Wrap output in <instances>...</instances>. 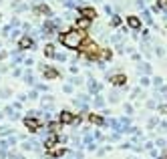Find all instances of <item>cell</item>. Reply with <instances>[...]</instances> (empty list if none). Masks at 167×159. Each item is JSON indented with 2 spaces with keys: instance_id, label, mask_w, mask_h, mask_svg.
Here are the masks:
<instances>
[{
  "instance_id": "cell-1",
  "label": "cell",
  "mask_w": 167,
  "mask_h": 159,
  "mask_svg": "<svg viewBox=\"0 0 167 159\" xmlns=\"http://www.w3.org/2000/svg\"><path fill=\"white\" fill-rule=\"evenodd\" d=\"M57 40H58V43H61L65 48L76 50V48H81L83 44H85L87 34H85V30H81V28H71V30H67V32H62Z\"/></svg>"
},
{
  "instance_id": "cell-45",
  "label": "cell",
  "mask_w": 167,
  "mask_h": 159,
  "mask_svg": "<svg viewBox=\"0 0 167 159\" xmlns=\"http://www.w3.org/2000/svg\"><path fill=\"white\" fill-rule=\"evenodd\" d=\"M8 57V53H4V50H0V61H2V58H6Z\"/></svg>"
},
{
  "instance_id": "cell-44",
  "label": "cell",
  "mask_w": 167,
  "mask_h": 159,
  "mask_svg": "<svg viewBox=\"0 0 167 159\" xmlns=\"http://www.w3.org/2000/svg\"><path fill=\"white\" fill-rule=\"evenodd\" d=\"M143 40H149V30H143Z\"/></svg>"
},
{
  "instance_id": "cell-41",
  "label": "cell",
  "mask_w": 167,
  "mask_h": 159,
  "mask_svg": "<svg viewBox=\"0 0 167 159\" xmlns=\"http://www.w3.org/2000/svg\"><path fill=\"white\" fill-rule=\"evenodd\" d=\"M157 147H165V139H157Z\"/></svg>"
},
{
  "instance_id": "cell-49",
  "label": "cell",
  "mask_w": 167,
  "mask_h": 159,
  "mask_svg": "<svg viewBox=\"0 0 167 159\" xmlns=\"http://www.w3.org/2000/svg\"><path fill=\"white\" fill-rule=\"evenodd\" d=\"M40 2H43V0H40Z\"/></svg>"
},
{
  "instance_id": "cell-47",
  "label": "cell",
  "mask_w": 167,
  "mask_h": 159,
  "mask_svg": "<svg viewBox=\"0 0 167 159\" xmlns=\"http://www.w3.org/2000/svg\"><path fill=\"white\" fill-rule=\"evenodd\" d=\"M2 117H4V113H2V111H0V121H2Z\"/></svg>"
},
{
  "instance_id": "cell-43",
  "label": "cell",
  "mask_w": 167,
  "mask_h": 159,
  "mask_svg": "<svg viewBox=\"0 0 167 159\" xmlns=\"http://www.w3.org/2000/svg\"><path fill=\"white\" fill-rule=\"evenodd\" d=\"M71 72H72V75H76V72H79V67H75V65H72V67H71Z\"/></svg>"
},
{
  "instance_id": "cell-9",
  "label": "cell",
  "mask_w": 167,
  "mask_h": 159,
  "mask_svg": "<svg viewBox=\"0 0 167 159\" xmlns=\"http://www.w3.org/2000/svg\"><path fill=\"white\" fill-rule=\"evenodd\" d=\"M75 24H76V28L87 30L89 26H91V20H89V18H85V16H76V18H75Z\"/></svg>"
},
{
  "instance_id": "cell-11",
  "label": "cell",
  "mask_w": 167,
  "mask_h": 159,
  "mask_svg": "<svg viewBox=\"0 0 167 159\" xmlns=\"http://www.w3.org/2000/svg\"><path fill=\"white\" fill-rule=\"evenodd\" d=\"M127 26H129L131 30H139L141 28V20H139L137 16H127Z\"/></svg>"
},
{
  "instance_id": "cell-31",
  "label": "cell",
  "mask_w": 167,
  "mask_h": 159,
  "mask_svg": "<svg viewBox=\"0 0 167 159\" xmlns=\"http://www.w3.org/2000/svg\"><path fill=\"white\" fill-rule=\"evenodd\" d=\"M24 65H26V67H32V65H34V58L32 57H26V58H24Z\"/></svg>"
},
{
  "instance_id": "cell-29",
  "label": "cell",
  "mask_w": 167,
  "mask_h": 159,
  "mask_svg": "<svg viewBox=\"0 0 167 159\" xmlns=\"http://www.w3.org/2000/svg\"><path fill=\"white\" fill-rule=\"evenodd\" d=\"M65 18H67V20H75V14H72V10H71V8L65 12Z\"/></svg>"
},
{
  "instance_id": "cell-23",
  "label": "cell",
  "mask_w": 167,
  "mask_h": 159,
  "mask_svg": "<svg viewBox=\"0 0 167 159\" xmlns=\"http://www.w3.org/2000/svg\"><path fill=\"white\" fill-rule=\"evenodd\" d=\"M121 24V16L119 14H111V26H119Z\"/></svg>"
},
{
  "instance_id": "cell-36",
  "label": "cell",
  "mask_w": 167,
  "mask_h": 159,
  "mask_svg": "<svg viewBox=\"0 0 167 159\" xmlns=\"http://www.w3.org/2000/svg\"><path fill=\"white\" fill-rule=\"evenodd\" d=\"M12 75H14V77H22L24 72H22V71H20V68H14V71H12Z\"/></svg>"
},
{
  "instance_id": "cell-48",
  "label": "cell",
  "mask_w": 167,
  "mask_h": 159,
  "mask_svg": "<svg viewBox=\"0 0 167 159\" xmlns=\"http://www.w3.org/2000/svg\"><path fill=\"white\" fill-rule=\"evenodd\" d=\"M0 32H2V30H0Z\"/></svg>"
},
{
  "instance_id": "cell-18",
  "label": "cell",
  "mask_w": 167,
  "mask_h": 159,
  "mask_svg": "<svg viewBox=\"0 0 167 159\" xmlns=\"http://www.w3.org/2000/svg\"><path fill=\"white\" fill-rule=\"evenodd\" d=\"M93 107H95V109H103V107H105V99H103L101 95H95V99H93Z\"/></svg>"
},
{
  "instance_id": "cell-25",
  "label": "cell",
  "mask_w": 167,
  "mask_h": 159,
  "mask_svg": "<svg viewBox=\"0 0 167 159\" xmlns=\"http://www.w3.org/2000/svg\"><path fill=\"white\" fill-rule=\"evenodd\" d=\"M71 85H72V87H79V85H83V79L81 77H72L71 79Z\"/></svg>"
},
{
  "instance_id": "cell-30",
  "label": "cell",
  "mask_w": 167,
  "mask_h": 159,
  "mask_svg": "<svg viewBox=\"0 0 167 159\" xmlns=\"http://www.w3.org/2000/svg\"><path fill=\"white\" fill-rule=\"evenodd\" d=\"M8 159H24V155H22V153H14V151H12Z\"/></svg>"
},
{
  "instance_id": "cell-6",
  "label": "cell",
  "mask_w": 167,
  "mask_h": 159,
  "mask_svg": "<svg viewBox=\"0 0 167 159\" xmlns=\"http://www.w3.org/2000/svg\"><path fill=\"white\" fill-rule=\"evenodd\" d=\"M79 16H85V18L93 20V18H97V10L91 8V6H83V8H79Z\"/></svg>"
},
{
  "instance_id": "cell-13",
  "label": "cell",
  "mask_w": 167,
  "mask_h": 159,
  "mask_svg": "<svg viewBox=\"0 0 167 159\" xmlns=\"http://www.w3.org/2000/svg\"><path fill=\"white\" fill-rule=\"evenodd\" d=\"M43 53H44V57H46V58H54L57 48H54L53 43H46V44H44V48H43Z\"/></svg>"
},
{
  "instance_id": "cell-20",
  "label": "cell",
  "mask_w": 167,
  "mask_h": 159,
  "mask_svg": "<svg viewBox=\"0 0 167 159\" xmlns=\"http://www.w3.org/2000/svg\"><path fill=\"white\" fill-rule=\"evenodd\" d=\"M141 75H151V65L149 63H145V65H139V68H137Z\"/></svg>"
},
{
  "instance_id": "cell-10",
  "label": "cell",
  "mask_w": 167,
  "mask_h": 159,
  "mask_svg": "<svg viewBox=\"0 0 167 159\" xmlns=\"http://www.w3.org/2000/svg\"><path fill=\"white\" fill-rule=\"evenodd\" d=\"M4 115L8 117L10 121H18V119H20L18 111H16V109H14V107H12V105H8V107H6V109H4Z\"/></svg>"
},
{
  "instance_id": "cell-39",
  "label": "cell",
  "mask_w": 167,
  "mask_h": 159,
  "mask_svg": "<svg viewBox=\"0 0 167 159\" xmlns=\"http://www.w3.org/2000/svg\"><path fill=\"white\" fill-rule=\"evenodd\" d=\"M28 30H30V24H28V22L22 24V32H28Z\"/></svg>"
},
{
  "instance_id": "cell-37",
  "label": "cell",
  "mask_w": 167,
  "mask_h": 159,
  "mask_svg": "<svg viewBox=\"0 0 167 159\" xmlns=\"http://www.w3.org/2000/svg\"><path fill=\"white\" fill-rule=\"evenodd\" d=\"M141 85H143V87H147V85H151V83H149V77H143V79H141Z\"/></svg>"
},
{
  "instance_id": "cell-21",
  "label": "cell",
  "mask_w": 167,
  "mask_h": 159,
  "mask_svg": "<svg viewBox=\"0 0 167 159\" xmlns=\"http://www.w3.org/2000/svg\"><path fill=\"white\" fill-rule=\"evenodd\" d=\"M54 61H58V63H67L69 61V57H67V53H54Z\"/></svg>"
},
{
  "instance_id": "cell-22",
  "label": "cell",
  "mask_w": 167,
  "mask_h": 159,
  "mask_svg": "<svg viewBox=\"0 0 167 159\" xmlns=\"http://www.w3.org/2000/svg\"><path fill=\"white\" fill-rule=\"evenodd\" d=\"M20 36H22V30H18V28H12V30H10V40L20 39Z\"/></svg>"
},
{
  "instance_id": "cell-8",
  "label": "cell",
  "mask_w": 167,
  "mask_h": 159,
  "mask_svg": "<svg viewBox=\"0 0 167 159\" xmlns=\"http://www.w3.org/2000/svg\"><path fill=\"white\" fill-rule=\"evenodd\" d=\"M67 153V149L65 147H61V145H54L53 149H46V155L48 157H61V155Z\"/></svg>"
},
{
  "instance_id": "cell-46",
  "label": "cell",
  "mask_w": 167,
  "mask_h": 159,
  "mask_svg": "<svg viewBox=\"0 0 167 159\" xmlns=\"http://www.w3.org/2000/svg\"><path fill=\"white\" fill-rule=\"evenodd\" d=\"M6 71H8V68H6L4 65H0V72H6Z\"/></svg>"
},
{
  "instance_id": "cell-2",
  "label": "cell",
  "mask_w": 167,
  "mask_h": 159,
  "mask_svg": "<svg viewBox=\"0 0 167 159\" xmlns=\"http://www.w3.org/2000/svg\"><path fill=\"white\" fill-rule=\"evenodd\" d=\"M58 121H61L62 125H72V123H81V117H75L71 111H61L58 113Z\"/></svg>"
},
{
  "instance_id": "cell-19",
  "label": "cell",
  "mask_w": 167,
  "mask_h": 159,
  "mask_svg": "<svg viewBox=\"0 0 167 159\" xmlns=\"http://www.w3.org/2000/svg\"><path fill=\"white\" fill-rule=\"evenodd\" d=\"M14 131L10 129L8 125H0V137H8V135H12Z\"/></svg>"
},
{
  "instance_id": "cell-32",
  "label": "cell",
  "mask_w": 167,
  "mask_h": 159,
  "mask_svg": "<svg viewBox=\"0 0 167 159\" xmlns=\"http://www.w3.org/2000/svg\"><path fill=\"white\" fill-rule=\"evenodd\" d=\"M10 26H12V28L20 26V20H18V18H12V20H10Z\"/></svg>"
},
{
  "instance_id": "cell-26",
  "label": "cell",
  "mask_w": 167,
  "mask_h": 159,
  "mask_svg": "<svg viewBox=\"0 0 167 159\" xmlns=\"http://www.w3.org/2000/svg\"><path fill=\"white\" fill-rule=\"evenodd\" d=\"M40 101H43V105H46V103H53L54 101V97L53 95H43V99H40Z\"/></svg>"
},
{
  "instance_id": "cell-34",
  "label": "cell",
  "mask_w": 167,
  "mask_h": 159,
  "mask_svg": "<svg viewBox=\"0 0 167 159\" xmlns=\"http://www.w3.org/2000/svg\"><path fill=\"white\" fill-rule=\"evenodd\" d=\"M36 97H38V91H36V89H32V91L28 93V99H36Z\"/></svg>"
},
{
  "instance_id": "cell-38",
  "label": "cell",
  "mask_w": 167,
  "mask_h": 159,
  "mask_svg": "<svg viewBox=\"0 0 167 159\" xmlns=\"http://www.w3.org/2000/svg\"><path fill=\"white\" fill-rule=\"evenodd\" d=\"M62 91H65V93H72V85H65V87H62Z\"/></svg>"
},
{
  "instance_id": "cell-17",
  "label": "cell",
  "mask_w": 167,
  "mask_h": 159,
  "mask_svg": "<svg viewBox=\"0 0 167 159\" xmlns=\"http://www.w3.org/2000/svg\"><path fill=\"white\" fill-rule=\"evenodd\" d=\"M89 121L95 123V125H105L107 127V119H103V117H99V115H89Z\"/></svg>"
},
{
  "instance_id": "cell-15",
  "label": "cell",
  "mask_w": 167,
  "mask_h": 159,
  "mask_svg": "<svg viewBox=\"0 0 167 159\" xmlns=\"http://www.w3.org/2000/svg\"><path fill=\"white\" fill-rule=\"evenodd\" d=\"M43 72H44V79H57L58 77V71H57V68H53V67H46Z\"/></svg>"
},
{
  "instance_id": "cell-14",
  "label": "cell",
  "mask_w": 167,
  "mask_h": 159,
  "mask_svg": "<svg viewBox=\"0 0 167 159\" xmlns=\"http://www.w3.org/2000/svg\"><path fill=\"white\" fill-rule=\"evenodd\" d=\"M12 10H14V12H26V10H28V4H24L22 0H14V2H12Z\"/></svg>"
},
{
  "instance_id": "cell-40",
  "label": "cell",
  "mask_w": 167,
  "mask_h": 159,
  "mask_svg": "<svg viewBox=\"0 0 167 159\" xmlns=\"http://www.w3.org/2000/svg\"><path fill=\"white\" fill-rule=\"evenodd\" d=\"M125 113H129V115H131V113H133V107H131V105H125Z\"/></svg>"
},
{
  "instance_id": "cell-7",
  "label": "cell",
  "mask_w": 167,
  "mask_h": 159,
  "mask_svg": "<svg viewBox=\"0 0 167 159\" xmlns=\"http://www.w3.org/2000/svg\"><path fill=\"white\" fill-rule=\"evenodd\" d=\"M87 87H89V95H99L101 93V83L91 79V77H89V85H87Z\"/></svg>"
},
{
  "instance_id": "cell-42",
  "label": "cell",
  "mask_w": 167,
  "mask_h": 159,
  "mask_svg": "<svg viewBox=\"0 0 167 159\" xmlns=\"http://www.w3.org/2000/svg\"><path fill=\"white\" fill-rule=\"evenodd\" d=\"M155 125H157V119H151V121H149V127H151V129H153Z\"/></svg>"
},
{
  "instance_id": "cell-24",
  "label": "cell",
  "mask_w": 167,
  "mask_h": 159,
  "mask_svg": "<svg viewBox=\"0 0 167 159\" xmlns=\"http://www.w3.org/2000/svg\"><path fill=\"white\" fill-rule=\"evenodd\" d=\"M119 97H121L119 91H113V93H109V101L111 103H117V101H119Z\"/></svg>"
},
{
  "instance_id": "cell-35",
  "label": "cell",
  "mask_w": 167,
  "mask_h": 159,
  "mask_svg": "<svg viewBox=\"0 0 167 159\" xmlns=\"http://www.w3.org/2000/svg\"><path fill=\"white\" fill-rule=\"evenodd\" d=\"M46 89H48L46 85H36V91H38V93H44V91H46Z\"/></svg>"
},
{
  "instance_id": "cell-27",
  "label": "cell",
  "mask_w": 167,
  "mask_h": 159,
  "mask_svg": "<svg viewBox=\"0 0 167 159\" xmlns=\"http://www.w3.org/2000/svg\"><path fill=\"white\" fill-rule=\"evenodd\" d=\"M153 85H155L157 89H161L163 87V79L161 77H155V79H153Z\"/></svg>"
},
{
  "instance_id": "cell-16",
  "label": "cell",
  "mask_w": 167,
  "mask_h": 159,
  "mask_svg": "<svg viewBox=\"0 0 167 159\" xmlns=\"http://www.w3.org/2000/svg\"><path fill=\"white\" fill-rule=\"evenodd\" d=\"M22 79H24V83H26V85H28V87H34V85H36V83H34V75L30 71H26L22 75Z\"/></svg>"
},
{
  "instance_id": "cell-28",
  "label": "cell",
  "mask_w": 167,
  "mask_h": 159,
  "mask_svg": "<svg viewBox=\"0 0 167 159\" xmlns=\"http://www.w3.org/2000/svg\"><path fill=\"white\" fill-rule=\"evenodd\" d=\"M0 97H2V99H8V97H10V89H0Z\"/></svg>"
},
{
  "instance_id": "cell-5",
  "label": "cell",
  "mask_w": 167,
  "mask_h": 159,
  "mask_svg": "<svg viewBox=\"0 0 167 159\" xmlns=\"http://www.w3.org/2000/svg\"><path fill=\"white\" fill-rule=\"evenodd\" d=\"M24 125H26V129L32 131V133H36L38 129H40V121L36 119V117H24Z\"/></svg>"
},
{
  "instance_id": "cell-4",
  "label": "cell",
  "mask_w": 167,
  "mask_h": 159,
  "mask_svg": "<svg viewBox=\"0 0 167 159\" xmlns=\"http://www.w3.org/2000/svg\"><path fill=\"white\" fill-rule=\"evenodd\" d=\"M89 103H91L89 95H76L75 99H72V105H75L76 109H81V111H87V107H89Z\"/></svg>"
},
{
  "instance_id": "cell-12",
  "label": "cell",
  "mask_w": 167,
  "mask_h": 159,
  "mask_svg": "<svg viewBox=\"0 0 167 159\" xmlns=\"http://www.w3.org/2000/svg\"><path fill=\"white\" fill-rule=\"evenodd\" d=\"M111 83H113L115 87H123L125 83H127V77H125V75H113V77H111Z\"/></svg>"
},
{
  "instance_id": "cell-33",
  "label": "cell",
  "mask_w": 167,
  "mask_h": 159,
  "mask_svg": "<svg viewBox=\"0 0 167 159\" xmlns=\"http://www.w3.org/2000/svg\"><path fill=\"white\" fill-rule=\"evenodd\" d=\"M155 54H157V57H163V54H165V50H163L161 46H155Z\"/></svg>"
},
{
  "instance_id": "cell-3",
  "label": "cell",
  "mask_w": 167,
  "mask_h": 159,
  "mask_svg": "<svg viewBox=\"0 0 167 159\" xmlns=\"http://www.w3.org/2000/svg\"><path fill=\"white\" fill-rule=\"evenodd\" d=\"M28 48H34V39L30 34H22L18 39V50H28Z\"/></svg>"
}]
</instances>
